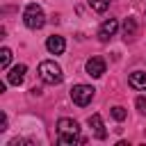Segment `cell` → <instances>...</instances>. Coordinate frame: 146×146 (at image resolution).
<instances>
[{"instance_id": "6da1fadb", "label": "cell", "mask_w": 146, "mask_h": 146, "mask_svg": "<svg viewBox=\"0 0 146 146\" xmlns=\"http://www.w3.org/2000/svg\"><path fill=\"white\" fill-rule=\"evenodd\" d=\"M57 139H59V144H84L87 139L84 137H80V125H78V121H73V119H59L57 121Z\"/></svg>"}, {"instance_id": "7a4b0ae2", "label": "cell", "mask_w": 146, "mask_h": 146, "mask_svg": "<svg viewBox=\"0 0 146 146\" xmlns=\"http://www.w3.org/2000/svg\"><path fill=\"white\" fill-rule=\"evenodd\" d=\"M23 23H25L30 30H41V27L46 25V14H43V9H41L36 2H30V5L25 7V11H23Z\"/></svg>"}, {"instance_id": "3957f363", "label": "cell", "mask_w": 146, "mask_h": 146, "mask_svg": "<svg viewBox=\"0 0 146 146\" xmlns=\"http://www.w3.org/2000/svg\"><path fill=\"white\" fill-rule=\"evenodd\" d=\"M39 78H41L46 84H59V82L64 80V73H62V68H59L55 62L46 59V62L39 64Z\"/></svg>"}, {"instance_id": "277c9868", "label": "cell", "mask_w": 146, "mask_h": 146, "mask_svg": "<svg viewBox=\"0 0 146 146\" xmlns=\"http://www.w3.org/2000/svg\"><path fill=\"white\" fill-rule=\"evenodd\" d=\"M94 87H89V84H75L73 89H71V98H73V103L75 105H80V107H84V105H89L91 103V98H94Z\"/></svg>"}, {"instance_id": "5b68a950", "label": "cell", "mask_w": 146, "mask_h": 146, "mask_svg": "<svg viewBox=\"0 0 146 146\" xmlns=\"http://www.w3.org/2000/svg\"><path fill=\"white\" fill-rule=\"evenodd\" d=\"M87 73L91 75V78H100L103 73H105V59L103 57H91V59H87Z\"/></svg>"}, {"instance_id": "8992f818", "label": "cell", "mask_w": 146, "mask_h": 146, "mask_svg": "<svg viewBox=\"0 0 146 146\" xmlns=\"http://www.w3.org/2000/svg\"><path fill=\"white\" fill-rule=\"evenodd\" d=\"M25 73H27V66L25 64H16L9 73H7V82L9 84H23V80H25Z\"/></svg>"}, {"instance_id": "52a82bcc", "label": "cell", "mask_w": 146, "mask_h": 146, "mask_svg": "<svg viewBox=\"0 0 146 146\" xmlns=\"http://www.w3.org/2000/svg\"><path fill=\"white\" fill-rule=\"evenodd\" d=\"M116 30H119L116 18H110V21H105V23L100 25V30H98V39H100V41H107L110 36H114V34H116Z\"/></svg>"}, {"instance_id": "ba28073f", "label": "cell", "mask_w": 146, "mask_h": 146, "mask_svg": "<svg viewBox=\"0 0 146 146\" xmlns=\"http://www.w3.org/2000/svg\"><path fill=\"white\" fill-rule=\"evenodd\" d=\"M46 48H48V52H52V55H62V52H64V48H66V41H64V36L52 34V36H48Z\"/></svg>"}, {"instance_id": "9c48e42d", "label": "cell", "mask_w": 146, "mask_h": 146, "mask_svg": "<svg viewBox=\"0 0 146 146\" xmlns=\"http://www.w3.org/2000/svg\"><path fill=\"white\" fill-rule=\"evenodd\" d=\"M89 128L94 130V137H96V139H105V137H107L100 114H91V116H89Z\"/></svg>"}, {"instance_id": "30bf717a", "label": "cell", "mask_w": 146, "mask_h": 146, "mask_svg": "<svg viewBox=\"0 0 146 146\" xmlns=\"http://www.w3.org/2000/svg\"><path fill=\"white\" fill-rule=\"evenodd\" d=\"M128 82H130V87H132V89L144 91V89H146V73H144V71H135V73H130Z\"/></svg>"}, {"instance_id": "8fae6325", "label": "cell", "mask_w": 146, "mask_h": 146, "mask_svg": "<svg viewBox=\"0 0 146 146\" xmlns=\"http://www.w3.org/2000/svg\"><path fill=\"white\" fill-rule=\"evenodd\" d=\"M123 34H125V39H132L135 34H137V21L130 16V18H125V23H123Z\"/></svg>"}, {"instance_id": "7c38bea8", "label": "cell", "mask_w": 146, "mask_h": 146, "mask_svg": "<svg viewBox=\"0 0 146 146\" xmlns=\"http://www.w3.org/2000/svg\"><path fill=\"white\" fill-rule=\"evenodd\" d=\"M89 7H91L94 11H98V14H103V11L110 7V0H89Z\"/></svg>"}, {"instance_id": "4fadbf2b", "label": "cell", "mask_w": 146, "mask_h": 146, "mask_svg": "<svg viewBox=\"0 0 146 146\" xmlns=\"http://www.w3.org/2000/svg\"><path fill=\"white\" fill-rule=\"evenodd\" d=\"M9 62H11V50H9V48H2V50H0V66L7 68Z\"/></svg>"}, {"instance_id": "5bb4252c", "label": "cell", "mask_w": 146, "mask_h": 146, "mask_svg": "<svg viewBox=\"0 0 146 146\" xmlns=\"http://www.w3.org/2000/svg\"><path fill=\"white\" fill-rule=\"evenodd\" d=\"M125 114H128V112H125L121 105H114V107H112V116H114L116 121H123V119H125Z\"/></svg>"}, {"instance_id": "9a60e30c", "label": "cell", "mask_w": 146, "mask_h": 146, "mask_svg": "<svg viewBox=\"0 0 146 146\" xmlns=\"http://www.w3.org/2000/svg\"><path fill=\"white\" fill-rule=\"evenodd\" d=\"M135 105H137L139 114H146V98H144V96H139V98L135 100Z\"/></svg>"}, {"instance_id": "2e32d148", "label": "cell", "mask_w": 146, "mask_h": 146, "mask_svg": "<svg viewBox=\"0 0 146 146\" xmlns=\"http://www.w3.org/2000/svg\"><path fill=\"white\" fill-rule=\"evenodd\" d=\"M0 130H7V116L2 114V119H0Z\"/></svg>"}]
</instances>
